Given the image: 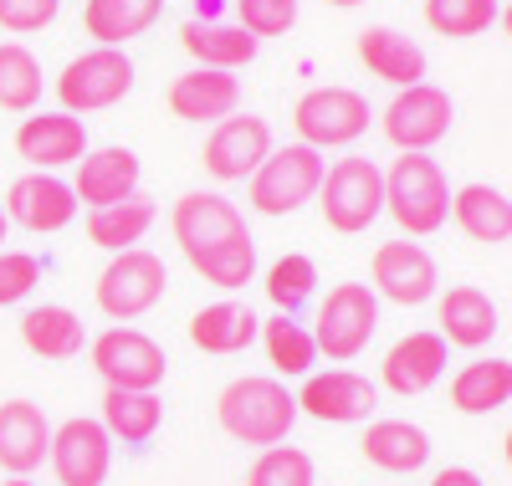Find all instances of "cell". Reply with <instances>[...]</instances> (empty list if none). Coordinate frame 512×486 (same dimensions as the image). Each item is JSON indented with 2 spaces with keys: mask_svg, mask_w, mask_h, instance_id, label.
I'll list each match as a JSON object with an SVG mask.
<instances>
[{
  "mask_svg": "<svg viewBox=\"0 0 512 486\" xmlns=\"http://www.w3.org/2000/svg\"><path fill=\"white\" fill-rule=\"evenodd\" d=\"M216 420L236 446H282L297 425V394L277 374H241L221 389Z\"/></svg>",
  "mask_w": 512,
  "mask_h": 486,
  "instance_id": "cell-1",
  "label": "cell"
},
{
  "mask_svg": "<svg viewBox=\"0 0 512 486\" xmlns=\"http://www.w3.org/2000/svg\"><path fill=\"white\" fill-rule=\"evenodd\" d=\"M384 210L395 215V226L420 241L436 236L451 220V180L431 154H400L384 169Z\"/></svg>",
  "mask_w": 512,
  "mask_h": 486,
  "instance_id": "cell-2",
  "label": "cell"
},
{
  "mask_svg": "<svg viewBox=\"0 0 512 486\" xmlns=\"http://www.w3.org/2000/svg\"><path fill=\"white\" fill-rule=\"evenodd\" d=\"M318 210H323V226L338 231V236L369 231L384 215V169L364 154H349V159L328 164L323 185H318Z\"/></svg>",
  "mask_w": 512,
  "mask_h": 486,
  "instance_id": "cell-3",
  "label": "cell"
},
{
  "mask_svg": "<svg viewBox=\"0 0 512 486\" xmlns=\"http://www.w3.org/2000/svg\"><path fill=\"white\" fill-rule=\"evenodd\" d=\"M164 287H169V267L164 256L134 246V251H113L108 267L98 272L93 282V297H98V313L113 318V323H134L144 313L164 302Z\"/></svg>",
  "mask_w": 512,
  "mask_h": 486,
  "instance_id": "cell-4",
  "label": "cell"
},
{
  "mask_svg": "<svg viewBox=\"0 0 512 486\" xmlns=\"http://www.w3.org/2000/svg\"><path fill=\"white\" fill-rule=\"evenodd\" d=\"M374 328H379V297L369 292V282H333L313 318L318 359L328 353V364H354L369 348Z\"/></svg>",
  "mask_w": 512,
  "mask_h": 486,
  "instance_id": "cell-5",
  "label": "cell"
},
{
  "mask_svg": "<svg viewBox=\"0 0 512 486\" xmlns=\"http://www.w3.org/2000/svg\"><path fill=\"white\" fill-rule=\"evenodd\" d=\"M374 108L364 93L354 87H308L292 108V128H297V144L308 149H349L369 134Z\"/></svg>",
  "mask_w": 512,
  "mask_h": 486,
  "instance_id": "cell-6",
  "label": "cell"
},
{
  "mask_svg": "<svg viewBox=\"0 0 512 486\" xmlns=\"http://www.w3.org/2000/svg\"><path fill=\"white\" fill-rule=\"evenodd\" d=\"M328 159L308 144H282L251 174V210L256 215H297L308 200H318Z\"/></svg>",
  "mask_w": 512,
  "mask_h": 486,
  "instance_id": "cell-7",
  "label": "cell"
},
{
  "mask_svg": "<svg viewBox=\"0 0 512 486\" xmlns=\"http://www.w3.org/2000/svg\"><path fill=\"white\" fill-rule=\"evenodd\" d=\"M128 93H134V62H128L123 47H93V52H82L57 77V103L72 118L103 113V108L123 103Z\"/></svg>",
  "mask_w": 512,
  "mask_h": 486,
  "instance_id": "cell-8",
  "label": "cell"
},
{
  "mask_svg": "<svg viewBox=\"0 0 512 486\" xmlns=\"http://www.w3.org/2000/svg\"><path fill=\"white\" fill-rule=\"evenodd\" d=\"M456 123V103L446 87L436 82H415V87H400L390 98V108L379 113V128L400 154H431Z\"/></svg>",
  "mask_w": 512,
  "mask_h": 486,
  "instance_id": "cell-9",
  "label": "cell"
},
{
  "mask_svg": "<svg viewBox=\"0 0 512 486\" xmlns=\"http://www.w3.org/2000/svg\"><path fill=\"white\" fill-rule=\"evenodd\" d=\"M88 353H93V369L108 389H159L164 374H169L164 348L144 328H128V323L103 328L88 343Z\"/></svg>",
  "mask_w": 512,
  "mask_h": 486,
  "instance_id": "cell-10",
  "label": "cell"
},
{
  "mask_svg": "<svg viewBox=\"0 0 512 486\" xmlns=\"http://www.w3.org/2000/svg\"><path fill=\"white\" fill-rule=\"evenodd\" d=\"M369 292L395 307H425L441 292L436 256L420 241H384L369 261Z\"/></svg>",
  "mask_w": 512,
  "mask_h": 486,
  "instance_id": "cell-11",
  "label": "cell"
},
{
  "mask_svg": "<svg viewBox=\"0 0 512 486\" xmlns=\"http://www.w3.org/2000/svg\"><path fill=\"white\" fill-rule=\"evenodd\" d=\"M272 149H277L272 144V123L262 113H231V118H221L216 128H210L200 159H205L210 180L236 185V180H251Z\"/></svg>",
  "mask_w": 512,
  "mask_h": 486,
  "instance_id": "cell-12",
  "label": "cell"
},
{
  "mask_svg": "<svg viewBox=\"0 0 512 486\" xmlns=\"http://www.w3.org/2000/svg\"><path fill=\"white\" fill-rule=\"evenodd\" d=\"M47 466H52L57 486H103L113 471V440H108L103 420H93V415L62 420L52 430Z\"/></svg>",
  "mask_w": 512,
  "mask_h": 486,
  "instance_id": "cell-13",
  "label": "cell"
},
{
  "mask_svg": "<svg viewBox=\"0 0 512 486\" xmlns=\"http://www.w3.org/2000/svg\"><path fill=\"white\" fill-rule=\"evenodd\" d=\"M169 231H175L185 261L200 256V251H216V246H226L236 236H251L246 215L221 190H190V195H180L175 210H169Z\"/></svg>",
  "mask_w": 512,
  "mask_h": 486,
  "instance_id": "cell-14",
  "label": "cell"
},
{
  "mask_svg": "<svg viewBox=\"0 0 512 486\" xmlns=\"http://www.w3.org/2000/svg\"><path fill=\"white\" fill-rule=\"evenodd\" d=\"M379 405V384L354 369H313L297 389V415H313L323 425H359Z\"/></svg>",
  "mask_w": 512,
  "mask_h": 486,
  "instance_id": "cell-15",
  "label": "cell"
},
{
  "mask_svg": "<svg viewBox=\"0 0 512 486\" xmlns=\"http://www.w3.org/2000/svg\"><path fill=\"white\" fill-rule=\"evenodd\" d=\"M0 210H6V220L26 226L31 236H57V231H67L77 220V195H72V185L62 180V174L31 169L6 190V205Z\"/></svg>",
  "mask_w": 512,
  "mask_h": 486,
  "instance_id": "cell-16",
  "label": "cell"
},
{
  "mask_svg": "<svg viewBox=\"0 0 512 486\" xmlns=\"http://www.w3.org/2000/svg\"><path fill=\"white\" fill-rule=\"evenodd\" d=\"M451 364V343L436 333V328H415L405 338L390 343V353H384L379 364V384L400 394V400H410V394H425Z\"/></svg>",
  "mask_w": 512,
  "mask_h": 486,
  "instance_id": "cell-17",
  "label": "cell"
},
{
  "mask_svg": "<svg viewBox=\"0 0 512 486\" xmlns=\"http://www.w3.org/2000/svg\"><path fill=\"white\" fill-rule=\"evenodd\" d=\"M16 154L41 174H57V169H67L88 154V128H82V118H72L62 108L57 113H31L16 128Z\"/></svg>",
  "mask_w": 512,
  "mask_h": 486,
  "instance_id": "cell-18",
  "label": "cell"
},
{
  "mask_svg": "<svg viewBox=\"0 0 512 486\" xmlns=\"http://www.w3.org/2000/svg\"><path fill=\"white\" fill-rule=\"evenodd\" d=\"M72 195H77V205H88V210H103V205H118L128 195H139V154L123 149V144L88 149L77 159Z\"/></svg>",
  "mask_w": 512,
  "mask_h": 486,
  "instance_id": "cell-19",
  "label": "cell"
},
{
  "mask_svg": "<svg viewBox=\"0 0 512 486\" xmlns=\"http://www.w3.org/2000/svg\"><path fill=\"white\" fill-rule=\"evenodd\" d=\"M169 113L185 123H221L231 113H241V82L236 72H216V67H190L169 82Z\"/></svg>",
  "mask_w": 512,
  "mask_h": 486,
  "instance_id": "cell-20",
  "label": "cell"
},
{
  "mask_svg": "<svg viewBox=\"0 0 512 486\" xmlns=\"http://www.w3.org/2000/svg\"><path fill=\"white\" fill-rule=\"evenodd\" d=\"M52 451V420L31 400H6L0 405V471L6 476H31L41 471Z\"/></svg>",
  "mask_w": 512,
  "mask_h": 486,
  "instance_id": "cell-21",
  "label": "cell"
},
{
  "mask_svg": "<svg viewBox=\"0 0 512 486\" xmlns=\"http://www.w3.org/2000/svg\"><path fill=\"white\" fill-rule=\"evenodd\" d=\"M436 333L451 343V348H487L492 333L502 328L497 323V302L472 287V282H456L451 292H436Z\"/></svg>",
  "mask_w": 512,
  "mask_h": 486,
  "instance_id": "cell-22",
  "label": "cell"
},
{
  "mask_svg": "<svg viewBox=\"0 0 512 486\" xmlns=\"http://www.w3.org/2000/svg\"><path fill=\"white\" fill-rule=\"evenodd\" d=\"M16 328H21V343L36 353V359H47V364H67V359H77V353L88 348V323H82L72 307H62V302L26 307Z\"/></svg>",
  "mask_w": 512,
  "mask_h": 486,
  "instance_id": "cell-23",
  "label": "cell"
},
{
  "mask_svg": "<svg viewBox=\"0 0 512 486\" xmlns=\"http://www.w3.org/2000/svg\"><path fill=\"white\" fill-rule=\"evenodd\" d=\"M359 451L374 471H390V476H410L431 461V435L410 420H369Z\"/></svg>",
  "mask_w": 512,
  "mask_h": 486,
  "instance_id": "cell-24",
  "label": "cell"
},
{
  "mask_svg": "<svg viewBox=\"0 0 512 486\" xmlns=\"http://www.w3.org/2000/svg\"><path fill=\"white\" fill-rule=\"evenodd\" d=\"M256 333H262V318L251 313L246 302H210L200 307V313L190 318V343L200 353H216V359H231V353H246L256 343Z\"/></svg>",
  "mask_w": 512,
  "mask_h": 486,
  "instance_id": "cell-25",
  "label": "cell"
},
{
  "mask_svg": "<svg viewBox=\"0 0 512 486\" xmlns=\"http://www.w3.org/2000/svg\"><path fill=\"white\" fill-rule=\"evenodd\" d=\"M359 62H364L379 82H390L395 93H400V87L425 82V52L415 47L405 31H395V26H369V31H359Z\"/></svg>",
  "mask_w": 512,
  "mask_h": 486,
  "instance_id": "cell-26",
  "label": "cell"
},
{
  "mask_svg": "<svg viewBox=\"0 0 512 486\" xmlns=\"http://www.w3.org/2000/svg\"><path fill=\"white\" fill-rule=\"evenodd\" d=\"M180 47L195 57V67H216V72H236L256 62V47L262 41L246 36L241 26H221V21H185L180 26Z\"/></svg>",
  "mask_w": 512,
  "mask_h": 486,
  "instance_id": "cell-27",
  "label": "cell"
},
{
  "mask_svg": "<svg viewBox=\"0 0 512 486\" xmlns=\"http://www.w3.org/2000/svg\"><path fill=\"white\" fill-rule=\"evenodd\" d=\"M103 430L108 440H123V446H149L164 425V400L159 389H108L103 394Z\"/></svg>",
  "mask_w": 512,
  "mask_h": 486,
  "instance_id": "cell-28",
  "label": "cell"
},
{
  "mask_svg": "<svg viewBox=\"0 0 512 486\" xmlns=\"http://www.w3.org/2000/svg\"><path fill=\"white\" fill-rule=\"evenodd\" d=\"M451 220L482 246L512 241V200L497 185H461L451 195Z\"/></svg>",
  "mask_w": 512,
  "mask_h": 486,
  "instance_id": "cell-29",
  "label": "cell"
},
{
  "mask_svg": "<svg viewBox=\"0 0 512 486\" xmlns=\"http://www.w3.org/2000/svg\"><path fill=\"white\" fill-rule=\"evenodd\" d=\"M164 11V0H88L82 6V31L98 47H128L134 36H144Z\"/></svg>",
  "mask_w": 512,
  "mask_h": 486,
  "instance_id": "cell-30",
  "label": "cell"
},
{
  "mask_svg": "<svg viewBox=\"0 0 512 486\" xmlns=\"http://www.w3.org/2000/svg\"><path fill=\"white\" fill-rule=\"evenodd\" d=\"M451 405L461 415H492L512 405V359H472L451 379Z\"/></svg>",
  "mask_w": 512,
  "mask_h": 486,
  "instance_id": "cell-31",
  "label": "cell"
},
{
  "mask_svg": "<svg viewBox=\"0 0 512 486\" xmlns=\"http://www.w3.org/2000/svg\"><path fill=\"white\" fill-rule=\"evenodd\" d=\"M154 200L149 195H128L118 205H103V210H88V241L98 251H134L149 226H154Z\"/></svg>",
  "mask_w": 512,
  "mask_h": 486,
  "instance_id": "cell-32",
  "label": "cell"
},
{
  "mask_svg": "<svg viewBox=\"0 0 512 486\" xmlns=\"http://www.w3.org/2000/svg\"><path fill=\"white\" fill-rule=\"evenodd\" d=\"M256 338H262L267 364H272L277 379H308V374H313L318 343H313V328H308V323H297V318L277 313V318L262 323V333H256Z\"/></svg>",
  "mask_w": 512,
  "mask_h": 486,
  "instance_id": "cell-33",
  "label": "cell"
},
{
  "mask_svg": "<svg viewBox=\"0 0 512 486\" xmlns=\"http://www.w3.org/2000/svg\"><path fill=\"white\" fill-rule=\"evenodd\" d=\"M41 103V62L21 41H0V108L31 113Z\"/></svg>",
  "mask_w": 512,
  "mask_h": 486,
  "instance_id": "cell-34",
  "label": "cell"
},
{
  "mask_svg": "<svg viewBox=\"0 0 512 486\" xmlns=\"http://www.w3.org/2000/svg\"><path fill=\"white\" fill-rule=\"evenodd\" d=\"M313 287H318V267H313V256H303V251L277 256L267 267V277H262L267 302L277 307V313H287V318H297V307L313 297Z\"/></svg>",
  "mask_w": 512,
  "mask_h": 486,
  "instance_id": "cell-35",
  "label": "cell"
},
{
  "mask_svg": "<svg viewBox=\"0 0 512 486\" xmlns=\"http://www.w3.org/2000/svg\"><path fill=\"white\" fill-rule=\"evenodd\" d=\"M190 267L195 277H205L210 287H221V292H241L246 282H256V241L251 236H236L216 251H200L190 256Z\"/></svg>",
  "mask_w": 512,
  "mask_h": 486,
  "instance_id": "cell-36",
  "label": "cell"
},
{
  "mask_svg": "<svg viewBox=\"0 0 512 486\" xmlns=\"http://www.w3.org/2000/svg\"><path fill=\"white\" fill-rule=\"evenodd\" d=\"M497 0H425V26L436 36L466 41V36H482L497 21Z\"/></svg>",
  "mask_w": 512,
  "mask_h": 486,
  "instance_id": "cell-37",
  "label": "cell"
},
{
  "mask_svg": "<svg viewBox=\"0 0 512 486\" xmlns=\"http://www.w3.org/2000/svg\"><path fill=\"white\" fill-rule=\"evenodd\" d=\"M246 486H318V471H313V456L297 451V446H267L262 456L251 461L246 471Z\"/></svg>",
  "mask_w": 512,
  "mask_h": 486,
  "instance_id": "cell-38",
  "label": "cell"
},
{
  "mask_svg": "<svg viewBox=\"0 0 512 486\" xmlns=\"http://www.w3.org/2000/svg\"><path fill=\"white\" fill-rule=\"evenodd\" d=\"M236 21L246 36H287L297 26V0H236Z\"/></svg>",
  "mask_w": 512,
  "mask_h": 486,
  "instance_id": "cell-39",
  "label": "cell"
},
{
  "mask_svg": "<svg viewBox=\"0 0 512 486\" xmlns=\"http://www.w3.org/2000/svg\"><path fill=\"white\" fill-rule=\"evenodd\" d=\"M41 256L31 251H0V307H16L41 287Z\"/></svg>",
  "mask_w": 512,
  "mask_h": 486,
  "instance_id": "cell-40",
  "label": "cell"
},
{
  "mask_svg": "<svg viewBox=\"0 0 512 486\" xmlns=\"http://www.w3.org/2000/svg\"><path fill=\"white\" fill-rule=\"evenodd\" d=\"M57 11H62V0H0V31H11V36L47 31Z\"/></svg>",
  "mask_w": 512,
  "mask_h": 486,
  "instance_id": "cell-41",
  "label": "cell"
},
{
  "mask_svg": "<svg viewBox=\"0 0 512 486\" xmlns=\"http://www.w3.org/2000/svg\"><path fill=\"white\" fill-rule=\"evenodd\" d=\"M431 486H487L472 466H446V471H436L431 476Z\"/></svg>",
  "mask_w": 512,
  "mask_h": 486,
  "instance_id": "cell-42",
  "label": "cell"
},
{
  "mask_svg": "<svg viewBox=\"0 0 512 486\" xmlns=\"http://www.w3.org/2000/svg\"><path fill=\"white\" fill-rule=\"evenodd\" d=\"M497 21H502V31H507V36H512V0H507V6H502V11H497Z\"/></svg>",
  "mask_w": 512,
  "mask_h": 486,
  "instance_id": "cell-43",
  "label": "cell"
},
{
  "mask_svg": "<svg viewBox=\"0 0 512 486\" xmlns=\"http://www.w3.org/2000/svg\"><path fill=\"white\" fill-rule=\"evenodd\" d=\"M328 6H338V11H354V6H364V0H328Z\"/></svg>",
  "mask_w": 512,
  "mask_h": 486,
  "instance_id": "cell-44",
  "label": "cell"
},
{
  "mask_svg": "<svg viewBox=\"0 0 512 486\" xmlns=\"http://www.w3.org/2000/svg\"><path fill=\"white\" fill-rule=\"evenodd\" d=\"M0 486H36L31 476H11V481H0Z\"/></svg>",
  "mask_w": 512,
  "mask_h": 486,
  "instance_id": "cell-45",
  "label": "cell"
},
{
  "mask_svg": "<svg viewBox=\"0 0 512 486\" xmlns=\"http://www.w3.org/2000/svg\"><path fill=\"white\" fill-rule=\"evenodd\" d=\"M502 456H507V466H512V430H507V440H502Z\"/></svg>",
  "mask_w": 512,
  "mask_h": 486,
  "instance_id": "cell-46",
  "label": "cell"
},
{
  "mask_svg": "<svg viewBox=\"0 0 512 486\" xmlns=\"http://www.w3.org/2000/svg\"><path fill=\"white\" fill-rule=\"evenodd\" d=\"M6 231H11V220H6V210H0V241H6Z\"/></svg>",
  "mask_w": 512,
  "mask_h": 486,
  "instance_id": "cell-47",
  "label": "cell"
}]
</instances>
